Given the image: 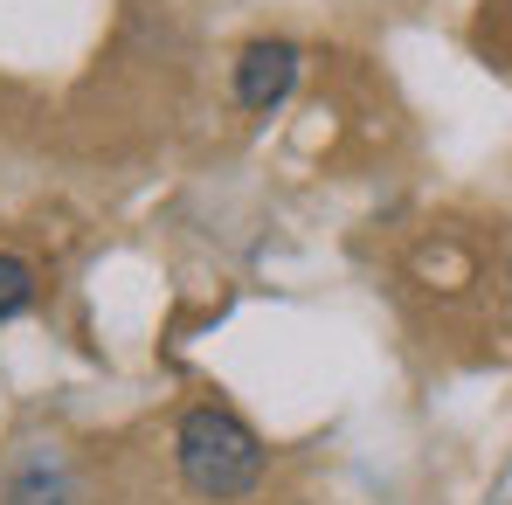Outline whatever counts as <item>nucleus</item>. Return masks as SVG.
I'll list each match as a JSON object with an SVG mask.
<instances>
[{
    "mask_svg": "<svg viewBox=\"0 0 512 505\" xmlns=\"http://www.w3.org/2000/svg\"><path fill=\"white\" fill-rule=\"evenodd\" d=\"M173 464H180V485L194 499H250L263 485V436L222 402H194L173 429Z\"/></svg>",
    "mask_w": 512,
    "mask_h": 505,
    "instance_id": "nucleus-1",
    "label": "nucleus"
},
{
    "mask_svg": "<svg viewBox=\"0 0 512 505\" xmlns=\"http://www.w3.org/2000/svg\"><path fill=\"white\" fill-rule=\"evenodd\" d=\"M298 70H305V49H298V42L256 35L250 49L236 56V104H243V111H277V104L298 90Z\"/></svg>",
    "mask_w": 512,
    "mask_h": 505,
    "instance_id": "nucleus-2",
    "label": "nucleus"
},
{
    "mask_svg": "<svg viewBox=\"0 0 512 505\" xmlns=\"http://www.w3.org/2000/svg\"><path fill=\"white\" fill-rule=\"evenodd\" d=\"M7 505H70V464L49 443H28V457L7 478Z\"/></svg>",
    "mask_w": 512,
    "mask_h": 505,
    "instance_id": "nucleus-3",
    "label": "nucleus"
},
{
    "mask_svg": "<svg viewBox=\"0 0 512 505\" xmlns=\"http://www.w3.org/2000/svg\"><path fill=\"white\" fill-rule=\"evenodd\" d=\"M28 305H35V270H28L21 256L0 250V326H7V319H21Z\"/></svg>",
    "mask_w": 512,
    "mask_h": 505,
    "instance_id": "nucleus-4",
    "label": "nucleus"
}]
</instances>
